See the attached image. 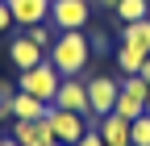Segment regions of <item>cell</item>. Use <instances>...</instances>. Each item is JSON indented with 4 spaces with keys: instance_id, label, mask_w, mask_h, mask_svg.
<instances>
[{
    "instance_id": "3957f363",
    "label": "cell",
    "mask_w": 150,
    "mask_h": 146,
    "mask_svg": "<svg viewBox=\"0 0 150 146\" xmlns=\"http://www.w3.org/2000/svg\"><path fill=\"white\" fill-rule=\"evenodd\" d=\"M117 92H121V79H112V75H92L88 79V121L92 125L117 108Z\"/></svg>"
},
{
    "instance_id": "6da1fadb",
    "label": "cell",
    "mask_w": 150,
    "mask_h": 146,
    "mask_svg": "<svg viewBox=\"0 0 150 146\" xmlns=\"http://www.w3.org/2000/svg\"><path fill=\"white\" fill-rule=\"evenodd\" d=\"M46 59L59 67V75H83V67L92 59V46H88V33L83 29H63L59 38H54V46L46 50Z\"/></svg>"
},
{
    "instance_id": "ba28073f",
    "label": "cell",
    "mask_w": 150,
    "mask_h": 146,
    "mask_svg": "<svg viewBox=\"0 0 150 146\" xmlns=\"http://www.w3.org/2000/svg\"><path fill=\"white\" fill-rule=\"evenodd\" d=\"M4 4L13 13V21L29 29V25H46L50 21V4L54 0H4Z\"/></svg>"
},
{
    "instance_id": "d4e9b609",
    "label": "cell",
    "mask_w": 150,
    "mask_h": 146,
    "mask_svg": "<svg viewBox=\"0 0 150 146\" xmlns=\"http://www.w3.org/2000/svg\"><path fill=\"white\" fill-rule=\"evenodd\" d=\"M54 146H63V142H54Z\"/></svg>"
},
{
    "instance_id": "5bb4252c",
    "label": "cell",
    "mask_w": 150,
    "mask_h": 146,
    "mask_svg": "<svg viewBox=\"0 0 150 146\" xmlns=\"http://www.w3.org/2000/svg\"><path fill=\"white\" fill-rule=\"evenodd\" d=\"M146 59H150V54H142L138 46H117V67L125 71V75H142V67H146Z\"/></svg>"
},
{
    "instance_id": "ffe728a7",
    "label": "cell",
    "mask_w": 150,
    "mask_h": 146,
    "mask_svg": "<svg viewBox=\"0 0 150 146\" xmlns=\"http://www.w3.org/2000/svg\"><path fill=\"white\" fill-rule=\"evenodd\" d=\"M13 92H17V88H13V84H4V79H0V104H8V100H13Z\"/></svg>"
},
{
    "instance_id": "44dd1931",
    "label": "cell",
    "mask_w": 150,
    "mask_h": 146,
    "mask_svg": "<svg viewBox=\"0 0 150 146\" xmlns=\"http://www.w3.org/2000/svg\"><path fill=\"white\" fill-rule=\"evenodd\" d=\"M92 4H100V9H117L121 0H92Z\"/></svg>"
},
{
    "instance_id": "277c9868",
    "label": "cell",
    "mask_w": 150,
    "mask_h": 146,
    "mask_svg": "<svg viewBox=\"0 0 150 146\" xmlns=\"http://www.w3.org/2000/svg\"><path fill=\"white\" fill-rule=\"evenodd\" d=\"M46 125H50L54 142H63V146H75V142L92 130V121H88L83 113H67V108H54V104H50V113H46Z\"/></svg>"
},
{
    "instance_id": "4316f807",
    "label": "cell",
    "mask_w": 150,
    "mask_h": 146,
    "mask_svg": "<svg viewBox=\"0 0 150 146\" xmlns=\"http://www.w3.org/2000/svg\"><path fill=\"white\" fill-rule=\"evenodd\" d=\"M129 146H134V142H129Z\"/></svg>"
},
{
    "instance_id": "7c38bea8",
    "label": "cell",
    "mask_w": 150,
    "mask_h": 146,
    "mask_svg": "<svg viewBox=\"0 0 150 146\" xmlns=\"http://www.w3.org/2000/svg\"><path fill=\"white\" fill-rule=\"evenodd\" d=\"M96 130H100L104 146H129V121H125V117H117V113L100 117V121H96Z\"/></svg>"
},
{
    "instance_id": "7a4b0ae2",
    "label": "cell",
    "mask_w": 150,
    "mask_h": 146,
    "mask_svg": "<svg viewBox=\"0 0 150 146\" xmlns=\"http://www.w3.org/2000/svg\"><path fill=\"white\" fill-rule=\"evenodd\" d=\"M59 84H63L59 67L46 59V63H38V67L21 71V79H17V92H29V96H38V100L54 104V96H59Z\"/></svg>"
},
{
    "instance_id": "9a60e30c",
    "label": "cell",
    "mask_w": 150,
    "mask_h": 146,
    "mask_svg": "<svg viewBox=\"0 0 150 146\" xmlns=\"http://www.w3.org/2000/svg\"><path fill=\"white\" fill-rule=\"evenodd\" d=\"M112 13H117V21H121V25L142 21V17H150V0H121V4L112 9Z\"/></svg>"
},
{
    "instance_id": "484cf974",
    "label": "cell",
    "mask_w": 150,
    "mask_h": 146,
    "mask_svg": "<svg viewBox=\"0 0 150 146\" xmlns=\"http://www.w3.org/2000/svg\"><path fill=\"white\" fill-rule=\"evenodd\" d=\"M0 142H4V138H0Z\"/></svg>"
},
{
    "instance_id": "2e32d148",
    "label": "cell",
    "mask_w": 150,
    "mask_h": 146,
    "mask_svg": "<svg viewBox=\"0 0 150 146\" xmlns=\"http://www.w3.org/2000/svg\"><path fill=\"white\" fill-rule=\"evenodd\" d=\"M129 142H134V146H150V117L146 113L129 121Z\"/></svg>"
},
{
    "instance_id": "d6986e66",
    "label": "cell",
    "mask_w": 150,
    "mask_h": 146,
    "mask_svg": "<svg viewBox=\"0 0 150 146\" xmlns=\"http://www.w3.org/2000/svg\"><path fill=\"white\" fill-rule=\"evenodd\" d=\"M8 25H17V21H13V13H8V4H4V0H0V33H4Z\"/></svg>"
},
{
    "instance_id": "52a82bcc",
    "label": "cell",
    "mask_w": 150,
    "mask_h": 146,
    "mask_svg": "<svg viewBox=\"0 0 150 146\" xmlns=\"http://www.w3.org/2000/svg\"><path fill=\"white\" fill-rule=\"evenodd\" d=\"M54 108H67V113H83V117H88V79H79V75H67V79L59 84Z\"/></svg>"
},
{
    "instance_id": "4fadbf2b",
    "label": "cell",
    "mask_w": 150,
    "mask_h": 146,
    "mask_svg": "<svg viewBox=\"0 0 150 146\" xmlns=\"http://www.w3.org/2000/svg\"><path fill=\"white\" fill-rule=\"evenodd\" d=\"M121 42L125 46H138L142 54H150V17H142V21H129L121 29Z\"/></svg>"
},
{
    "instance_id": "e0dca14e",
    "label": "cell",
    "mask_w": 150,
    "mask_h": 146,
    "mask_svg": "<svg viewBox=\"0 0 150 146\" xmlns=\"http://www.w3.org/2000/svg\"><path fill=\"white\" fill-rule=\"evenodd\" d=\"M50 29H54V25H29V29H25V38H29L33 46L50 50V46H54V38H59V33H50Z\"/></svg>"
},
{
    "instance_id": "9c48e42d",
    "label": "cell",
    "mask_w": 150,
    "mask_h": 146,
    "mask_svg": "<svg viewBox=\"0 0 150 146\" xmlns=\"http://www.w3.org/2000/svg\"><path fill=\"white\" fill-rule=\"evenodd\" d=\"M13 138L21 142V146H54V134H50L46 117H38V121H17V125H13Z\"/></svg>"
},
{
    "instance_id": "ac0fdd59",
    "label": "cell",
    "mask_w": 150,
    "mask_h": 146,
    "mask_svg": "<svg viewBox=\"0 0 150 146\" xmlns=\"http://www.w3.org/2000/svg\"><path fill=\"white\" fill-rule=\"evenodd\" d=\"M75 146H104V138H100V130H96V125H92V130H88L79 142H75Z\"/></svg>"
},
{
    "instance_id": "8fae6325",
    "label": "cell",
    "mask_w": 150,
    "mask_h": 146,
    "mask_svg": "<svg viewBox=\"0 0 150 146\" xmlns=\"http://www.w3.org/2000/svg\"><path fill=\"white\" fill-rule=\"evenodd\" d=\"M8 113H13V121H38V117H46V113H50V104H46V100H38V96H29V92H13Z\"/></svg>"
},
{
    "instance_id": "7402d4cb",
    "label": "cell",
    "mask_w": 150,
    "mask_h": 146,
    "mask_svg": "<svg viewBox=\"0 0 150 146\" xmlns=\"http://www.w3.org/2000/svg\"><path fill=\"white\" fill-rule=\"evenodd\" d=\"M142 79H146V84H150V59H146V67H142Z\"/></svg>"
},
{
    "instance_id": "5b68a950",
    "label": "cell",
    "mask_w": 150,
    "mask_h": 146,
    "mask_svg": "<svg viewBox=\"0 0 150 146\" xmlns=\"http://www.w3.org/2000/svg\"><path fill=\"white\" fill-rule=\"evenodd\" d=\"M146 96H150V84H146L142 75H125V79H121V92H117V108H112V113L125 117V121H134V117L146 113Z\"/></svg>"
},
{
    "instance_id": "cb8c5ba5",
    "label": "cell",
    "mask_w": 150,
    "mask_h": 146,
    "mask_svg": "<svg viewBox=\"0 0 150 146\" xmlns=\"http://www.w3.org/2000/svg\"><path fill=\"white\" fill-rule=\"evenodd\" d=\"M146 117H150V96H146Z\"/></svg>"
},
{
    "instance_id": "603a6c76",
    "label": "cell",
    "mask_w": 150,
    "mask_h": 146,
    "mask_svg": "<svg viewBox=\"0 0 150 146\" xmlns=\"http://www.w3.org/2000/svg\"><path fill=\"white\" fill-rule=\"evenodd\" d=\"M0 146H21V142H17V138H4V142H0Z\"/></svg>"
},
{
    "instance_id": "30bf717a",
    "label": "cell",
    "mask_w": 150,
    "mask_h": 146,
    "mask_svg": "<svg viewBox=\"0 0 150 146\" xmlns=\"http://www.w3.org/2000/svg\"><path fill=\"white\" fill-rule=\"evenodd\" d=\"M8 59L17 63V71H29V67H38V63H46V50H42V46H33L25 33H21V38H13V42H8Z\"/></svg>"
},
{
    "instance_id": "8992f818",
    "label": "cell",
    "mask_w": 150,
    "mask_h": 146,
    "mask_svg": "<svg viewBox=\"0 0 150 146\" xmlns=\"http://www.w3.org/2000/svg\"><path fill=\"white\" fill-rule=\"evenodd\" d=\"M92 21V0H54L50 4V25L54 29H83Z\"/></svg>"
}]
</instances>
